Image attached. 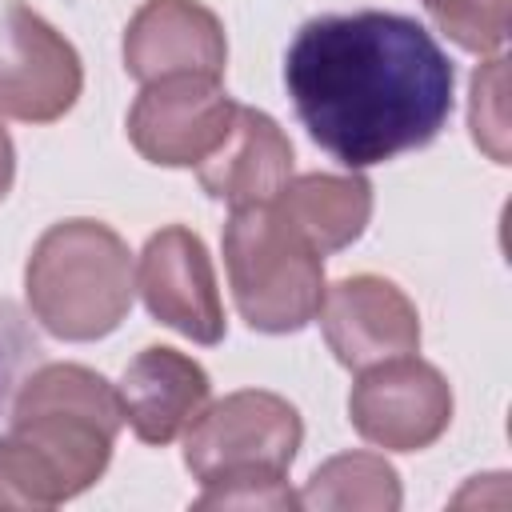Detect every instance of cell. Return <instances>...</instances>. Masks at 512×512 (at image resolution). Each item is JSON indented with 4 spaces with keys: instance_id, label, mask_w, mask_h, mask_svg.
<instances>
[{
    "instance_id": "obj_9",
    "label": "cell",
    "mask_w": 512,
    "mask_h": 512,
    "mask_svg": "<svg viewBox=\"0 0 512 512\" xmlns=\"http://www.w3.org/2000/svg\"><path fill=\"white\" fill-rule=\"evenodd\" d=\"M136 288L152 320L164 328L196 340V344H220L228 332L224 304L216 292V272L204 240L184 228L168 224L148 236L140 264H136Z\"/></svg>"
},
{
    "instance_id": "obj_7",
    "label": "cell",
    "mask_w": 512,
    "mask_h": 512,
    "mask_svg": "<svg viewBox=\"0 0 512 512\" xmlns=\"http://www.w3.org/2000/svg\"><path fill=\"white\" fill-rule=\"evenodd\" d=\"M84 88L76 48L24 0L0 4V112L28 124L60 120Z\"/></svg>"
},
{
    "instance_id": "obj_6",
    "label": "cell",
    "mask_w": 512,
    "mask_h": 512,
    "mask_svg": "<svg viewBox=\"0 0 512 512\" xmlns=\"http://www.w3.org/2000/svg\"><path fill=\"white\" fill-rule=\"evenodd\" d=\"M352 428L388 452H420L452 424V388L428 360L392 356L360 368L348 396Z\"/></svg>"
},
{
    "instance_id": "obj_14",
    "label": "cell",
    "mask_w": 512,
    "mask_h": 512,
    "mask_svg": "<svg viewBox=\"0 0 512 512\" xmlns=\"http://www.w3.org/2000/svg\"><path fill=\"white\" fill-rule=\"evenodd\" d=\"M276 212L320 252L332 256L360 240L372 216V184L360 172L332 176V172H308L288 180L272 196Z\"/></svg>"
},
{
    "instance_id": "obj_13",
    "label": "cell",
    "mask_w": 512,
    "mask_h": 512,
    "mask_svg": "<svg viewBox=\"0 0 512 512\" xmlns=\"http://www.w3.org/2000/svg\"><path fill=\"white\" fill-rule=\"evenodd\" d=\"M196 176L200 188L228 208L268 204L292 180V140L268 112L236 104L228 136L196 164Z\"/></svg>"
},
{
    "instance_id": "obj_8",
    "label": "cell",
    "mask_w": 512,
    "mask_h": 512,
    "mask_svg": "<svg viewBox=\"0 0 512 512\" xmlns=\"http://www.w3.org/2000/svg\"><path fill=\"white\" fill-rule=\"evenodd\" d=\"M232 116L236 100L220 88V76L176 72L144 84L128 112V140L160 168H192L228 136Z\"/></svg>"
},
{
    "instance_id": "obj_10",
    "label": "cell",
    "mask_w": 512,
    "mask_h": 512,
    "mask_svg": "<svg viewBox=\"0 0 512 512\" xmlns=\"http://www.w3.org/2000/svg\"><path fill=\"white\" fill-rule=\"evenodd\" d=\"M320 328L336 360L352 372L420 348V316L412 300L384 276H344L324 288Z\"/></svg>"
},
{
    "instance_id": "obj_5",
    "label": "cell",
    "mask_w": 512,
    "mask_h": 512,
    "mask_svg": "<svg viewBox=\"0 0 512 512\" xmlns=\"http://www.w3.org/2000/svg\"><path fill=\"white\" fill-rule=\"evenodd\" d=\"M304 440L300 412L264 388L208 404L184 432V464L208 484L232 472H288Z\"/></svg>"
},
{
    "instance_id": "obj_12",
    "label": "cell",
    "mask_w": 512,
    "mask_h": 512,
    "mask_svg": "<svg viewBox=\"0 0 512 512\" xmlns=\"http://www.w3.org/2000/svg\"><path fill=\"white\" fill-rule=\"evenodd\" d=\"M116 396L124 408V424L136 432V440L164 448L184 436L188 424L208 408L212 380L192 356L152 344L124 368Z\"/></svg>"
},
{
    "instance_id": "obj_3",
    "label": "cell",
    "mask_w": 512,
    "mask_h": 512,
    "mask_svg": "<svg viewBox=\"0 0 512 512\" xmlns=\"http://www.w3.org/2000/svg\"><path fill=\"white\" fill-rule=\"evenodd\" d=\"M132 252L100 220L52 224L24 268L32 316L60 340H100L132 308Z\"/></svg>"
},
{
    "instance_id": "obj_15",
    "label": "cell",
    "mask_w": 512,
    "mask_h": 512,
    "mask_svg": "<svg viewBox=\"0 0 512 512\" xmlns=\"http://www.w3.org/2000/svg\"><path fill=\"white\" fill-rule=\"evenodd\" d=\"M300 508H400V480L384 456L344 452L312 472Z\"/></svg>"
},
{
    "instance_id": "obj_11",
    "label": "cell",
    "mask_w": 512,
    "mask_h": 512,
    "mask_svg": "<svg viewBox=\"0 0 512 512\" xmlns=\"http://www.w3.org/2000/svg\"><path fill=\"white\" fill-rule=\"evenodd\" d=\"M224 60V24L196 0H144L124 28V68L140 84L176 72L224 76Z\"/></svg>"
},
{
    "instance_id": "obj_17",
    "label": "cell",
    "mask_w": 512,
    "mask_h": 512,
    "mask_svg": "<svg viewBox=\"0 0 512 512\" xmlns=\"http://www.w3.org/2000/svg\"><path fill=\"white\" fill-rule=\"evenodd\" d=\"M472 140L496 160L508 164V100H504V56H492L472 76V108H468Z\"/></svg>"
},
{
    "instance_id": "obj_1",
    "label": "cell",
    "mask_w": 512,
    "mask_h": 512,
    "mask_svg": "<svg viewBox=\"0 0 512 512\" xmlns=\"http://www.w3.org/2000/svg\"><path fill=\"white\" fill-rule=\"evenodd\" d=\"M284 88L308 136L360 172L440 136L456 68L404 12H320L296 28L284 52Z\"/></svg>"
},
{
    "instance_id": "obj_19",
    "label": "cell",
    "mask_w": 512,
    "mask_h": 512,
    "mask_svg": "<svg viewBox=\"0 0 512 512\" xmlns=\"http://www.w3.org/2000/svg\"><path fill=\"white\" fill-rule=\"evenodd\" d=\"M196 508H300V496L288 492L284 472H232L208 480Z\"/></svg>"
},
{
    "instance_id": "obj_18",
    "label": "cell",
    "mask_w": 512,
    "mask_h": 512,
    "mask_svg": "<svg viewBox=\"0 0 512 512\" xmlns=\"http://www.w3.org/2000/svg\"><path fill=\"white\" fill-rule=\"evenodd\" d=\"M40 340L28 324V316L0 296V424H8L12 396L24 384V376L40 364Z\"/></svg>"
},
{
    "instance_id": "obj_20",
    "label": "cell",
    "mask_w": 512,
    "mask_h": 512,
    "mask_svg": "<svg viewBox=\"0 0 512 512\" xmlns=\"http://www.w3.org/2000/svg\"><path fill=\"white\" fill-rule=\"evenodd\" d=\"M12 176H16V152H12V136L4 128V120H0V200L8 196Z\"/></svg>"
},
{
    "instance_id": "obj_16",
    "label": "cell",
    "mask_w": 512,
    "mask_h": 512,
    "mask_svg": "<svg viewBox=\"0 0 512 512\" xmlns=\"http://www.w3.org/2000/svg\"><path fill=\"white\" fill-rule=\"evenodd\" d=\"M424 8L464 52L492 56L508 40V0H424Z\"/></svg>"
},
{
    "instance_id": "obj_2",
    "label": "cell",
    "mask_w": 512,
    "mask_h": 512,
    "mask_svg": "<svg viewBox=\"0 0 512 512\" xmlns=\"http://www.w3.org/2000/svg\"><path fill=\"white\" fill-rule=\"evenodd\" d=\"M124 408L116 388L80 364H40L12 396L0 432V508H52L92 488L108 460Z\"/></svg>"
},
{
    "instance_id": "obj_4",
    "label": "cell",
    "mask_w": 512,
    "mask_h": 512,
    "mask_svg": "<svg viewBox=\"0 0 512 512\" xmlns=\"http://www.w3.org/2000/svg\"><path fill=\"white\" fill-rule=\"evenodd\" d=\"M224 268L236 312L252 332H300L324 300V256L276 212V204L232 208L224 224Z\"/></svg>"
}]
</instances>
